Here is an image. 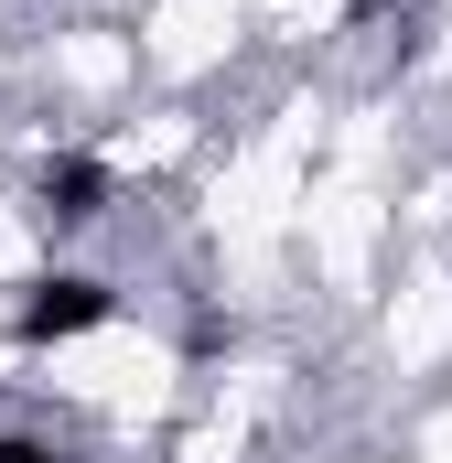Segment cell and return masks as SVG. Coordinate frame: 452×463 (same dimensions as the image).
<instances>
[{
  "label": "cell",
  "instance_id": "cell-3",
  "mask_svg": "<svg viewBox=\"0 0 452 463\" xmlns=\"http://www.w3.org/2000/svg\"><path fill=\"white\" fill-rule=\"evenodd\" d=\"M0 463H76L65 442H43V431H0Z\"/></svg>",
  "mask_w": 452,
  "mask_h": 463
},
{
  "label": "cell",
  "instance_id": "cell-1",
  "mask_svg": "<svg viewBox=\"0 0 452 463\" xmlns=\"http://www.w3.org/2000/svg\"><path fill=\"white\" fill-rule=\"evenodd\" d=\"M118 313V291L98 269H43V280H22V302H11V345H76V335H98Z\"/></svg>",
  "mask_w": 452,
  "mask_h": 463
},
{
  "label": "cell",
  "instance_id": "cell-5",
  "mask_svg": "<svg viewBox=\"0 0 452 463\" xmlns=\"http://www.w3.org/2000/svg\"><path fill=\"white\" fill-rule=\"evenodd\" d=\"M344 11H388V0H344Z\"/></svg>",
  "mask_w": 452,
  "mask_h": 463
},
{
  "label": "cell",
  "instance_id": "cell-4",
  "mask_svg": "<svg viewBox=\"0 0 452 463\" xmlns=\"http://www.w3.org/2000/svg\"><path fill=\"white\" fill-rule=\"evenodd\" d=\"M184 345H194V355H216V345H237V324H226V313H194V324H184Z\"/></svg>",
  "mask_w": 452,
  "mask_h": 463
},
{
  "label": "cell",
  "instance_id": "cell-2",
  "mask_svg": "<svg viewBox=\"0 0 452 463\" xmlns=\"http://www.w3.org/2000/svg\"><path fill=\"white\" fill-rule=\"evenodd\" d=\"M108 162H98V151H54V162H43V173H33V227L43 237H76V227H98V216H108Z\"/></svg>",
  "mask_w": 452,
  "mask_h": 463
}]
</instances>
